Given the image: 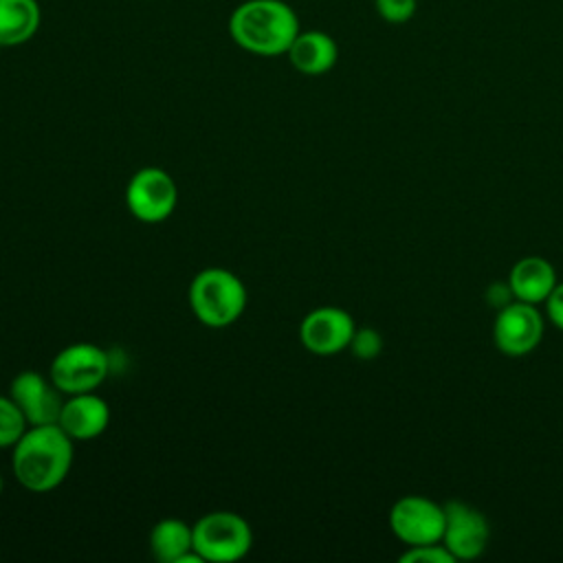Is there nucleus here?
<instances>
[{
	"label": "nucleus",
	"instance_id": "nucleus-1",
	"mask_svg": "<svg viewBox=\"0 0 563 563\" xmlns=\"http://www.w3.org/2000/svg\"><path fill=\"white\" fill-rule=\"evenodd\" d=\"M75 440L57 424H29L11 449L18 484L31 493L55 490L70 473Z\"/></svg>",
	"mask_w": 563,
	"mask_h": 563
},
{
	"label": "nucleus",
	"instance_id": "nucleus-2",
	"mask_svg": "<svg viewBox=\"0 0 563 563\" xmlns=\"http://www.w3.org/2000/svg\"><path fill=\"white\" fill-rule=\"evenodd\" d=\"M227 31L238 48L257 57H279L288 53L301 22L286 0H244L233 7Z\"/></svg>",
	"mask_w": 563,
	"mask_h": 563
},
{
	"label": "nucleus",
	"instance_id": "nucleus-3",
	"mask_svg": "<svg viewBox=\"0 0 563 563\" xmlns=\"http://www.w3.org/2000/svg\"><path fill=\"white\" fill-rule=\"evenodd\" d=\"M189 306L194 317L207 328L233 325L246 308V286L229 268L209 266L194 275L189 284Z\"/></svg>",
	"mask_w": 563,
	"mask_h": 563
},
{
	"label": "nucleus",
	"instance_id": "nucleus-4",
	"mask_svg": "<svg viewBox=\"0 0 563 563\" xmlns=\"http://www.w3.org/2000/svg\"><path fill=\"white\" fill-rule=\"evenodd\" d=\"M253 548L249 521L233 510H211L194 523V550L205 563H233Z\"/></svg>",
	"mask_w": 563,
	"mask_h": 563
},
{
	"label": "nucleus",
	"instance_id": "nucleus-5",
	"mask_svg": "<svg viewBox=\"0 0 563 563\" xmlns=\"http://www.w3.org/2000/svg\"><path fill=\"white\" fill-rule=\"evenodd\" d=\"M110 356L97 343H70L62 347L48 367V378L64 394L97 391V387L108 378Z\"/></svg>",
	"mask_w": 563,
	"mask_h": 563
},
{
	"label": "nucleus",
	"instance_id": "nucleus-6",
	"mask_svg": "<svg viewBox=\"0 0 563 563\" xmlns=\"http://www.w3.org/2000/svg\"><path fill=\"white\" fill-rule=\"evenodd\" d=\"M176 205V180L163 167H143L128 180L125 207L139 222H163L174 213Z\"/></svg>",
	"mask_w": 563,
	"mask_h": 563
},
{
	"label": "nucleus",
	"instance_id": "nucleus-7",
	"mask_svg": "<svg viewBox=\"0 0 563 563\" xmlns=\"http://www.w3.org/2000/svg\"><path fill=\"white\" fill-rule=\"evenodd\" d=\"M389 528L407 545L440 543L444 532V506L420 495H405L389 510Z\"/></svg>",
	"mask_w": 563,
	"mask_h": 563
},
{
	"label": "nucleus",
	"instance_id": "nucleus-8",
	"mask_svg": "<svg viewBox=\"0 0 563 563\" xmlns=\"http://www.w3.org/2000/svg\"><path fill=\"white\" fill-rule=\"evenodd\" d=\"M543 336V317L534 303L510 301L506 308L497 310L493 323V341L497 350L506 356L530 354Z\"/></svg>",
	"mask_w": 563,
	"mask_h": 563
},
{
	"label": "nucleus",
	"instance_id": "nucleus-9",
	"mask_svg": "<svg viewBox=\"0 0 563 563\" xmlns=\"http://www.w3.org/2000/svg\"><path fill=\"white\" fill-rule=\"evenodd\" d=\"M356 323L352 314L336 306H321L310 310L299 323L301 345L317 356H334L347 350Z\"/></svg>",
	"mask_w": 563,
	"mask_h": 563
},
{
	"label": "nucleus",
	"instance_id": "nucleus-10",
	"mask_svg": "<svg viewBox=\"0 0 563 563\" xmlns=\"http://www.w3.org/2000/svg\"><path fill=\"white\" fill-rule=\"evenodd\" d=\"M490 539V528L486 517L466 501L444 504V532L442 543L455 559L468 561L482 556Z\"/></svg>",
	"mask_w": 563,
	"mask_h": 563
},
{
	"label": "nucleus",
	"instance_id": "nucleus-11",
	"mask_svg": "<svg viewBox=\"0 0 563 563\" xmlns=\"http://www.w3.org/2000/svg\"><path fill=\"white\" fill-rule=\"evenodd\" d=\"M9 396L22 409L29 424H53L59 418L64 394L37 369H22L13 376Z\"/></svg>",
	"mask_w": 563,
	"mask_h": 563
},
{
	"label": "nucleus",
	"instance_id": "nucleus-12",
	"mask_svg": "<svg viewBox=\"0 0 563 563\" xmlns=\"http://www.w3.org/2000/svg\"><path fill=\"white\" fill-rule=\"evenodd\" d=\"M57 424L75 440L86 442L99 438L110 424V407L97 391L73 394L64 400Z\"/></svg>",
	"mask_w": 563,
	"mask_h": 563
},
{
	"label": "nucleus",
	"instance_id": "nucleus-13",
	"mask_svg": "<svg viewBox=\"0 0 563 563\" xmlns=\"http://www.w3.org/2000/svg\"><path fill=\"white\" fill-rule=\"evenodd\" d=\"M290 66L308 77L330 73L339 62L336 40L321 29H301L286 53Z\"/></svg>",
	"mask_w": 563,
	"mask_h": 563
},
{
	"label": "nucleus",
	"instance_id": "nucleus-14",
	"mask_svg": "<svg viewBox=\"0 0 563 563\" xmlns=\"http://www.w3.org/2000/svg\"><path fill=\"white\" fill-rule=\"evenodd\" d=\"M510 290L515 299L526 303H541L550 297L556 286V273L552 264L539 255H528L515 262L508 275Z\"/></svg>",
	"mask_w": 563,
	"mask_h": 563
},
{
	"label": "nucleus",
	"instance_id": "nucleus-15",
	"mask_svg": "<svg viewBox=\"0 0 563 563\" xmlns=\"http://www.w3.org/2000/svg\"><path fill=\"white\" fill-rule=\"evenodd\" d=\"M40 24L42 7L37 0H0V44L4 48L33 40Z\"/></svg>",
	"mask_w": 563,
	"mask_h": 563
},
{
	"label": "nucleus",
	"instance_id": "nucleus-16",
	"mask_svg": "<svg viewBox=\"0 0 563 563\" xmlns=\"http://www.w3.org/2000/svg\"><path fill=\"white\" fill-rule=\"evenodd\" d=\"M150 552L158 563H183L194 550V526L178 517H165L150 530Z\"/></svg>",
	"mask_w": 563,
	"mask_h": 563
},
{
	"label": "nucleus",
	"instance_id": "nucleus-17",
	"mask_svg": "<svg viewBox=\"0 0 563 563\" xmlns=\"http://www.w3.org/2000/svg\"><path fill=\"white\" fill-rule=\"evenodd\" d=\"M26 429L29 422L15 400L0 394V449H13Z\"/></svg>",
	"mask_w": 563,
	"mask_h": 563
},
{
	"label": "nucleus",
	"instance_id": "nucleus-18",
	"mask_svg": "<svg viewBox=\"0 0 563 563\" xmlns=\"http://www.w3.org/2000/svg\"><path fill=\"white\" fill-rule=\"evenodd\" d=\"M347 350L352 352V356H356L361 361H372L383 350V336L374 328H356Z\"/></svg>",
	"mask_w": 563,
	"mask_h": 563
},
{
	"label": "nucleus",
	"instance_id": "nucleus-19",
	"mask_svg": "<svg viewBox=\"0 0 563 563\" xmlns=\"http://www.w3.org/2000/svg\"><path fill=\"white\" fill-rule=\"evenodd\" d=\"M378 18L387 24H405L418 11V0H374Z\"/></svg>",
	"mask_w": 563,
	"mask_h": 563
},
{
	"label": "nucleus",
	"instance_id": "nucleus-20",
	"mask_svg": "<svg viewBox=\"0 0 563 563\" xmlns=\"http://www.w3.org/2000/svg\"><path fill=\"white\" fill-rule=\"evenodd\" d=\"M402 563H453L455 556L449 548L440 543H424V545H409L407 552L400 554Z\"/></svg>",
	"mask_w": 563,
	"mask_h": 563
},
{
	"label": "nucleus",
	"instance_id": "nucleus-21",
	"mask_svg": "<svg viewBox=\"0 0 563 563\" xmlns=\"http://www.w3.org/2000/svg\"><path fill=\"white\" fill-rule=\"evenodd\" d=\"M510 301H515V295H512L508 282H493V284L486 288V303H488V306L501 310V308H506Z\"/></svg>",
	"mask_w": 563,
	"mask_h": 563
},
{
	"label": "nucleus",
	"instance_id": "nucleus-22",
	"mask_svg": "<svg viewBox=\"0 0 563 563\" xmlns=\"http://www.w3.org/2000/svg\"><path fill=\"white\" fill-rule=\"evenodd\" d=\"M545 310L550 321L563 330V284H556L554 290L550 292V297L545 299Z\"/></svg>",
	"mask_w": 563,
	"mask_h": 563
},
{
	"label": "nucleus",
	"instance_id": "nucleus-23",
	"mask_svg": "<svg viewBox=\"0 0 563 563\" xmlns=\"http://www.w3.org/2000/svg\"><path fill=\"white\" fill-rule=\"evenodd\" d=\"M2 488H4V482H2V475H0V495H2Z\"/></svg>",
	"mask_w": 563,
	"mask_h": 563
},
{
	"label": "nucleus",
	"instance_id": "nucleus-24",
	"mask_svg": "<svg viewBox=\"0 0 563 563\" xmlns=\"http://www.w3.org/2000/svg\"><path fill=\"white\" fill-rule=\"evenodd\" d=\"M2 51H4V46H2V44H0V55H2Z\"/></svg>",
	"mask_w": 563,
	"mask_h": 563
}]
</instances>
